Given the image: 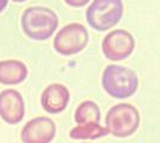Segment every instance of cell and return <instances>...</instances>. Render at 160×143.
<instances>
[{
    "label": "cell",
    "mask_w": 160,
    "mask_h": 143,
    "mask_svg": "<svg viewBox=\"0 0 160 143\" xmlns=\"http://www.w3.org/2000/svg\"><path fill=\"white\" fill-rule=\"evenodd\" d=\"M75 122L78 124L98 123L100 119L99 106L92 100H85L78 106L74 113Z\"/></svg>",
    "instance_id": "obj_11"
},
{
    "label": "cell",
    "mask_w": 160,
    "mask_h": 143,
    "mask_svg": "<svg viewBox=\"0 0 160 143\" xmlns=\"http://www.w3.org/2000/svg\"><path fill=\"white\" fill-rule=\"evenodd\" d=\"M135 41L133 35L127 30H113L104 37L102 50L104 56L111 61H121L133 53Z\"/></svg>",
    "instance_id": "obj_6"
},
{
    "label": "cell",
    "mask_w": 160,
    "mask_h": 143,
    "mask_svg": "<svg viewBox=\"0 0 160 143\" xmlns=\"http://www.w3.org/2000/svg\"><path fill=\"white\" fill-rule=\"evenodd\" d=\"M25 106L23 97L16 89H4L0 93V117L7 124H18L24 118Z\"/></svg>",
    "instance_id": "obj_8"
},
{
    "label": "cell",
    "mask_w": 160,
    "mask_h": 143,
    "mask_svg": "<svg viewBox=\"0 0 160 143\" xmlns=\"http://www.w3.org/2000/svg\"><path fill=\"white\" fill-rule=\"evenodd\" d=\"M88 43L86 27L79 23L63 26L54 38V49L63 56H71L84 50Z\"/></svg>",
    "instance_id": "obj_5"
},
{
    "label": "cell",
    "mask_w": 160,
    "mask_h": 143,
    "mask_svg": "<svg viewBox=\"0 0 160 143\" xmlns=\"http://www.w3.org/2000/svg\"><path fill=\"white\" fill-rule=\"evenodd\" d=\"M14 2H24V1H27V0H12Z\"/></svg>",
    "instance_id": "obj_15"
},
{
    "label": "cell",
    "mask_w": 160,
    "mask_h": 143,
    "mask_svg": "<svg viewBox=\"0 0 160 143\" xmlns=\"http://www.w3.org/2000/svg\"><path fill=\"white\" fill-rule=\"evenodd\" d=\"M56 134V125L48 117H36L24 125L20 132L23 143H50Z\"/></svg>",
    "instance_id": "obj_7"
},
{
    "label": "cell",
    "mask_w": 160,
    "mask_h": 143,
    "mask_svg": "<svg viewBox=\"0 0 160 143\" xmlns=\"http://www.w3.org/2000/svg\"><path fill=\"white\" fill-rule=\"evenodd\" d=\"M88 1H90V0H65L66 4H68L69 6H73V7L85 6Z\"/></svg>",
    "instance_id": "obj_13"
},
{
    "label": "cell",
    "mask_w": 160,
    "mask_h": 143,
    "mask_svg": "<svg viewBox=\"0 0 160 143\" xmlns=\"http://www.w3.org/2000/svg\"><path fill=\"white\" fill-rule=\"evenodd\" d=\"M140 124V113L135 106L121 102L108 111L105 118L107 131L116 137H128L134 134Z\"/></svg>",
    "instance_id": "obj_3"
},
{
    "label": "cell",
    "mask_w": 160,
    "mask_h": 143,
    "mask_svg": "<svg viewBox=\"0 0 160 143\" xmlns=\"http://www.w3.org/2000/svg\"><path fill=\"white\" fill-rule=\"evenodd\" d=\"M123 16L122 0H93L86 10V21L97 31L115 26Z\"/></svg>",
    "instance_id": "obj_4"
},
{
    "label": "cell",
    "mask_w": 160,
    "mask_h": 143,
    "mask_svg": "<svg viewBox=\"0 0 160 143\" xmlns=\"http://www.w3.org/2000/svg\"><path fill=\"white\" fill-rule=\"evenodd\" d=\"M28 76V67L18 60L0 61V83L17 85L23 82Z\"/></svg>",
    "instance_id": "obj_10"
},
{
    "label": "cell",
    "mask_w": 160,
    "mask_h": 143,
    "mask_svg": "<svg viewBox=\"0 0 160 143\" xmlns=\"http://www.w3.org/2000/svg\"><path fill=\"white\" fill-rule=\"evenodd\" d=\"M7 4H8V0H0V13L5 10V7L7 6Z\"/></svg>",
    "instance_id": "obj_14"
},
{
    "label": "cell",
    "mask_w": 160,
    "mask_h": 143,
    "mask_svg": "<svg viewBox=\"0 0 160 143\" xmlns=\"http://www.w3.org/2000/svg\"><path fill=\"white\" fill-rule=\"evenodd\" d=\"M108 131L98 123H88V124H79L71 130L69 136L74 140H96L107 135Z\"/></svg>",
    "instance_id": "obj_12"
},
{
    "label": "cell",
    "mask_w": 160,
    "mask_h": 143,
    "mask_svg": "<svg viewBox=\"0 0 160 143\" xmlns=\"http://www.w3.org/2000/svg\"><path fill=\"white\" fill-rule=\"evenodd\" d=\"M69 102V91L61 83H52L43 91L41 97L42 107L49 113H60Z\"/></svg>",
    "instance_id": "obj_9"
},
{
    "label": "cell",
    "mask_w": 160,
    "mask_h": 143,
    "mask_svg": "<svg viewBox=\"0 0 160 143\" xmlns=\"http://www.w3.org/2000/svg\"><path fill=\"white\" fill-rule=\"evenodd\" d=\"M102 85L109 95L116 99H126L136 92L139 78L134 70L127 67L109 64L103 72Z\"/></svg>",
    "instance_id": "obj_2"
},
{
    "label": "cell",
    "mask_w": 160,
    "mask_h": 143,
    "mask_svg": "<svg viewBox=\"0 0 160 143\" xmlns=\"http://www.w3.org/2000/svg\"><path fill=\"white\" fill-rule=\"evenodd\" d=\"M58 25V14L48 7H28L22 16V27L24 34L35 41L48 40L55 32Z\"/></svg>",
    "instance_id": "obj_1"
}]
</instances>
